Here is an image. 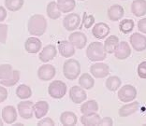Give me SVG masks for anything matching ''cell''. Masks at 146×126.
<instances>
[{"instance_id": "1", "label": "cell", "mask_w": 146, "mask_h": 126, "mask_svg": "<svg viewBox=\"0 0 146 126\" xmlns=\"http://www.w3.org/2000/svg\"><path fill=\"white\" fill-rule=\"evenodd\" d=\"M48 22L43 15L35 14L32 15L28 20L27 29L31 36H40L47 30Z\"/></svg>"}, {"instance_id": "2", "label": "cell", "mask_w": 146, "mask_h": 126, "mask_svg": "<svg viewBox=\"0 0 146 126\" xmlns=\"http://www.w3.org/2000/svg\"><path fill=\"white\" fill-rule=\"evenodd\" d=\"M86 56L91 62H101L107 57V52L102 43L92 42L86 49Z\"/></svg>"}, {"instance_id": "3", "label": "cell", "mask_w": 146, "mask_h": 126, "mask_svg": "<svg viewBox=\"0 0 146 126\" xmlns=\"http://www.w3.org/2000/svg\"><path fill=\"white\" fill-rule=\"evenodd\" d=\"M63 74L68 80H75L81 74V64L75 59H68L63 65Z\"/></svg>"}, {"instance_id": "4", "label": "cell", "mask_w": 146, "mask_h": 126, "mask_svg": "<svg viewBox=\"0 0 146 126\" xmlns=\"http://www.w3.org/2000/svg\"><path fill=\"white\" fill-rule=\"evenodd\" d=\"M68 92L67 84L62 80H52L48 87V94L54 99H61Z\"/></svg>"}, {"instance_id": "5", "label": "cell", "mask_w": 146, "mask_h": 126, "mask_svg": "<svg viewBox=\"0 0 146 126\" xmlns=\"http://www.w3.org/2000/svg\"><path fill=\"white\" fill-rule=\"evenodd\" d=\"M118 98L123 103H129L137 97V90L132 85H124L118 91Z\"/></svg>"}, {"instance_id": "6", "label": "cell", "mask_w": 146, "mask_h": 126, "mask_svg": "<svg viewBox=\"0 0 146 126\" xmlns=\"http://www.w3.org/2000/svg\"><path fill=\"white\" fill-rule=\"evenodd\" d=\"M19 116L25 120H29L34 116V103L32 101H22L17 106Z\"/></svg>"}, {"instance_id": "7", "label": "cell", "mask_w": 146, "mask_h": 126, "mask_svg": "<svg viewBox=\"0 0 146 126\" xmlns=\"http://www.w3.org/2000/svg\"><path fill=\"white\" fill-rule=\"evenodd\" d=\"M82 19L78 13H68L64 18L63 26L67 31H74L81 26Z\"/></svg>"}, {"instance_id": "8", "label": "cell", "mask_w": 146, "mask_h": 126, "mask_svg": "<svg viewBox=\"0 0 146 126\" xmlns=\"http://www.w3.org/2000/svg\"><path fill=\"white\" fill-rule=\"evenodd\" d=\"M90 73L96 79H104L110 74V67L107 64L98 62L90 66Z\"/></svg>"}, {"instance_id": "9", "label": "cell", "mask_w": 146, "mask_h": 126, "mask_svg": "<svg viewBox=\"0 0 146 126\" xmlns=\"http://www.w3.org/2000/svg\"><path fill=\"white\" fill-rule=\"evenodd\" d=\"M56 75V69L52 65L45 64L38 69V78L42 81L52 80Z\"/></svg>"}, {"instance_id": "10", "label": "cell", "mask_w": 146, "mask_h": 126, "mask_svg": "<svg viewBox=\"0 0 146 126\" xmlns=\"http://www.w3.org/2000/svg\"><path fill=\"white\" fill-rule=\"evenodd\" d=\"M86 98H87V94H86L84 89L82 88L81 86H72L69 90V99L74 104H81L86 100Z\"/></svg>"}, {"instance_id": "11", "label": "cell", "mask_w": 146, "mask_h": 126, "mask_svg": "<svg viewBox=\"0 0 146 126\" xmlns=\"http://www.w3.org/2000/svg\"><path fill=\"white\" fill-rule=\"evenodd\" d=\"M129 41L136 51H143L146 49V36L140 33H133L130 38Z\"/></svg>"}, {"instance_id": "12", "label": "cell", "mask_w": 146, "mask_h": 126, "mask_svg": "<svg viewBox=\"0 0 146 126\" xmlns=\"http://www.w3.org/2000/svg\"><path fill=\"white\" fill-rule=\"evenodd\" d=\"M114 56L118 60H125L131 55V47L127 41H119L114 51Z\"/></svg>"}, {"instance_id": "13", "label": "cell", "mask_w": 146, "mask_h": 126, "mask_svg": "<svg viewBox=\"0 0 146 126\" xmlns=\"http://www.w3.org/2000/svg\"><path fill=\"white\" fill-rule=\"evenodd\" d=\"M68 41L72 43L75 48L79 49H82L87 43V36L82 32H73L68 36Z\"/></svg>"}, {"instance_id": "14", "label": "cell", "mask_w": 146, "mask_h": 126, "mask_svg": "<svg viewBox=\"0 0 146 126\" xmlns=\"http://www.w3.org/2000/svg\"><path fill=\"white\" fill-rule=\"evenodd\" d=\"M18 112L13 106H7L2 109V120L7 124H13L17 121Z\"/></svg>"}, {"instance_id": "15", "label": "cell", "mask_w": 146, "mask_h": 126, "mask_svg": "<svg viewBox=\"0 0 146 126\" xmlns=\"http://www.w3.org/2000/svg\"><path fill=\"white\" fill-rule=\"evenodd\" d=\"M56 55H57L56 47L52 44H49L45 46L42 49V51L39 52L38 58L42 63H48L49 61H52V59H54Z\"/></svg>"}, {"instance_id": "16", "label": "cell", "mask_w": 146, "mask_h": 126, "mask_svg": "<svg viewBox=\"0 0 146 126\" xmlns=\"http://www.w3.org/2000/svg\"><path fill=\"white\" fill-rule=\"evenodd\" d=\"M41 40L36 36H30L25 42V49L28 53H38L41 49Z\"/></svg>"}, {"instance_id": "17", "label": "cell", "mask_w": 146, "mask_h": 126, "mask_svg": "<svg viewBox=\"0 0 146 126\" xmlns=\"http://www.w3.org/2000/svg\"><path fill=\"white\" fill-rule=\"evenodd\" d=\"M58 51L64 58H70L75 54V47L68 40H60L58 42Z\"/></svg>"}, {"instance_id": "18", "label": "cell", "mask_w": 146, "mask_h": 126, "mask_svg": "<svg viewBox=\"0 0 146 126\" xmlns=\"http://www.w3.org/2000/svg\"><path fill=\"white\" fill-rule=\"evenodd\" d=\"M110 26L105 22H98L92 28V34L98 39H103L110 34Z\"/></svg>"}, {"instance_id": "19", "label": "cell", "mask_w": 146, "mask_h": 126, "mask_svg": "<svg viewBox=\"0 0 146 126\" xmlns=\"http://www.w3.org/2000/svg\"><path fill=\"white\" fill-rule=\"evenodd\" d=\"M125 9L121 5L114 4L108 9V18L111 22H117L124 17Z\"/></svg>"}, {"instance_id": "20", "label": "cell", "mask_w": 146, "mask_h": 126, "mask_svg": "<svg viewBox=\"0 0 146 126\" xmlns=\"http://www.w3.org/2000/svg\"><path fill=\"white\" fill-rule=\"evenodd\" d=\"M140 108V103L135 101L133 103L129 102L128 104L124 105L119 108L118 114L122 118H127L128 116H130L132 114H134L135 112H137Z\"/></svg>"}, {"instance_id": "21", "label": "cell", "mask_w": 146, "mask_h": 126, "mask_svg": "<svg viewBox=\"0 0 146 126\" xmlns=\"http://www.w3.org/2000/svg\"><path fill=\"white\" fill-rule=\"evenodd\" d=\"M101 118L97 112H92L88 114H82L81 117V122L82 125L87 126H98L100 124Z\"/></svg>"}, {"instance_id": "22", "label": "cell", "mask_w": 146, "mask_h": 126, "mask_svg": "<svg viewBox=\"0 0 146 126\" xmlns=\"http://www.w3.org/2000/svg\"><path fill=\"white\" fill-rule=\"evenodd\" d=\"M131 12L136 17H142L146 14V0H133Z\"/></svg>"}, {"instance_id": "23", "label": "cell", "mask_w": 146, "mask_h": 126, "mask_svg": "<svg viewBox=\"0 0 146 126\" xmlns=\"http://www.w3.org/2000/svg\"><path fill=\"white\" fill-rule=\"evenodd\" d=\"M49 103L46 101H38L34 104V114L35 117L38 120L45 117L49 112Z\"/></svg>"}, {"instance_id": "24", "label": "cell", "mask_w": 146, "mask_h": 126, "mask_svg": "<svg viewBox=\"0 0 146 126\" xmlns=\"http://www.w3.org/2000/svg\"><path fill=\"white\" fill-rule=\"evenodd\" d=\"M60 122L64 126H74L77 124L78 118L74 112L64 111L60 115Z\"/></svg>"}, {"instance_id": "25", "label": "cell", "mask_w": 146, "mask_h": 126, "mask_svg": "<svg viewBox=\"0 0 146 126\" xmlns=\"http://www.w3.org/2000/svg\"><path fill=\"white\" fill-rule=\"evenodd\" d=\"M56 5L61 13H69L75 9L76 2L75 0H57Z\"/></svg>"}, {"instance_id": "26", "label": "cell", "mask_w": 146, "mask_h": 126, "mask_svg": "<svg viewBox=\"0 0 146 126\" xmlns=\"http://www.w3.org/2000/svg\"><path fill=\"white\" fill-rule=\"evenodd\" d=\"M79 86H81L84 90H91L95 86L94 78L89 73H84L79 78Z\"/></svg>"}, {"instance_id": "27", "label": "cell", "mask_w": 146, "mask_h": 126, "mask_svg": "<svg viewBox=\"0 0 146 126\" xmlns=\"http://www.w3.org/2000/svg\"><path fill=\"white\" fill-rule=\"evenodd\" d=\"M119 43V38L117 36H110L109 38H106V40L103 44V47L105 51L109 54H112L115 51Z\"/></svg>"}, {"instance_id": "28", "label": "cell", "mask_w": 146, "mask_h": 126, "mask_svg": "<svg viewBox=\"0 0 146 126\" xmlns=\"http://www.w3.org/2000/svg\"><path fill=\"white\" fill-rule=\"evenodd\" d=\"M121 85H122V80L117 76H111L105 81L106 88L111 92H116L121 87Z\"/></svg>"}, {"instance_id": "29", "label": "cell", "mask_w": 146, "mask_h": 126, "mask_svg": "<svg viewBox=\"0 0 146 126\" xmlns=\"http://www.w3.org/2000/svg\"><path fill=\"white\" fill-rule=\"evenodd\" d=\"M98 104L96 100H88L85 103L82 102L81 106V112L82 114H88L92 112H97L98 110Z\"/></svg>"}, {"instance_id": "30", "label": "cell", "mask_w": 146, "mask_h": 126, "mask_svg": "<svg viewBox=\"0 0 146 126\" xmlns=\"http://www.w3.org/2000/svg\"><path fill=\"white\" fill-rule=\"evenodd\" d=\"M16 95L22 100H25V99L30 98L32 96V90L29 86L25 84H21L16 88Z\"/></svg>"}, {"instance_id": "31", "label": "cell", "mask_w": 146, "mask_h": 126, "mask_svg": "<svg viewBox=\"0 0 146 126\" xmlns=\"http://www.w3.org/2000/svg\"><path fill=\"white\" fill-rule=\"evenodd\" d=\"M46 12H47L48 17L51 20H56L59 19L61 17L62 13L59 11V9H57V5H56L55 1H52L50 2L47 5V8H46Z\"/></svg>"}, {"instance_id": "32", "label": "cell", "mask_w": 146, "mask_h": 126, "mask_svg": "<svg viewBox=\"0 0 146 126\" xmlns=\"http://www.w3.org/2000/svg\"><path fill=\"white\" fill-rule=\"evenodd\" d=\"M20 72L18 70H13L11 76L7 79H2L0 80V84L5 86V87H12V86L16 85L20 80Z\"/></svg>"}, {"instance_id": "33", "label": "cell", "mask_w": 146, "mask_h": 126, "mask_svg": "<svg viewBox=\"0 0 146 126\" xmlns=\"http://www.w3.org/2000/svg\"><path fill=\"white\" fill-rule=\"evenodd\" d=\"M24 4L25 0H5V8L12 12L20 11Z\"/></svg>"}, {"instance_id": "34", "label": "cell", "mask_w": 146, "mask_h": 126, "mask_svg": "<svg viewBox=\"0 0 146 126\" xmlns=\"http://www.w3.org/2000/svg\"><path fill=\"white\" fill-rule=\"evenodd\" d=\"M134 21L130 19H124L119 24V29H120L121 33L123 34H129L134 29Z\"/></svg>"}, {"instance_id": "35", "label": "cell", "mask_w": 146, "mask_h": 126, "mask_svg": "<svg viewBox=\"0 0 146 126\" xmlns=\"http://www.w3.org/2000/svg\"><path fill=\"white\" fill-rule=\"evenodd\" d=\"M12 71H13V68L11 65H9V64L0 65V80L9 79L11 76Z\"/></svg>"}, {"instance_id": "36", "label": "cell", "mask_w": 146, "mask_h": 126, "mask_svg": "<svg viewBox=\"0 0 146 126\" xmlns=\"http://www.w3.org/2000/svg\"><path fill=\"white\" fill-rule=\"evenodd\" d=\"M81 22H82V25L84 26L85 29L91 28L95 22V17L91 14H87L86 12H84Z\"/></svg>"}, {"instance_id": "37", "label": "cell", "mask_w": 146, "mask_h": 126, "mask_svg": "<svg viewBox=\"0 0 146 126\" xmlns=\"http://www.w3.org/2000/svg\"><path fill=\"white\" fill-rule=\"evenodd\" d=\"M8 28L9 26L5 24H0V43L5 44L8 38Z\"/></svg>"}, {"instance_id": "38", "label": "cell", "mask_w": 146, "mask_h": 126, "mask_svg": "<svg viewBox=\"0 0 146 126\" xmlns=\"http://www.w3.org/2000/svg\"><path fill=\"white\" fill-rule=\"evenodd\" d=\"M138 75L141 79H146V61L141 62L138 66Z\"/></svg>"}, {"instance_id": "39", "label": "cell", "mask_w": 146, "mask_h": 126, "mask_svg": "<svg viewBox=\"0 0 146 126\" xmlns=\"http://www.w3.org/2000/svg\"><path fill=\"white\" fill-rule=\"evenodd\" d=\"M38 126H54V121L52 120L51 118H44L40 119V121L38 122Z\"/></svg>"}, {"instance_id": "40", "label": "cell", "mask_w": 146, "mask_h": 126, "mask_svg": "<svg viewBox=\"0 0 146 126\" xmlns=\"http://www.w3.org/2000/svg\"><path fill=\"white\" fill-rule=\"evenodd\" d=\"M7 98H8V91L5 88V86L0 85V104L6 101Z\"/></svg>"}, {"instance_id": "41", "label": "cell", "mask_w": 146, "mask_h": 126, "mask_svg": "<svg viewBox=\"0 0 146 126\" xmlns=\"http://www.w3.org/2000/svg\"><path fill=\"white\" fill-rule=\"evenodd\" d=\"M138 29L143 34H146V18H142L138 22Z\"/></svg>"}, {"instance_id": "42", "label": "cell", "mask_w": 146, "mask_h": 126, "mask_svg": "<svg viewBox=\"0 0 146 126\" xmlns=\"http://www.w3.org/2000/svg\"><path fill=\"white\" fill-rule=\"evenodd\" d=\"M112 124H113V121H112L111 118L104 117L103 119H101L100 124H99V125H109V126H111Z\"/></svg>"}, {"instance_id": "43", "label": "cell", "mask_w": 146, "mask_h": 126, "mask_svg": "<svg viewBox=\"0 0 146 126\" xmlns=\"http://www.w3.org/2000/svg\"><path fill=\"white\" fill-rule=\"evenodd\" d=\"M7 15H8V13H7L6 8H4L3 6H0V22L5 21L7 18Z\"/></svg>"}, {"instance_id": "44", "label": "cell", "mask_w": 146, "mask_h": 126, "mask_svg": "<svg viewBox=\"0 0 146 126\" xmlns=\"http://www.w3.org/2000/svg\"><path fill=\"white\" fill-rule=\"evenodd\" d=\"M23 125H24L23 123H15V122L13 123V126H23Z\"/></svg>"}, {"instance_id": "45", "label": "cell", "mask_w": 146, "mask_h": 126, "mask_svg": "<svg viewBox=\"0 0 146 126\" xmlns=\"http://www.w3.org/2000/svg\"><path fill=\"white\" fill-rule=\"evenodd\" d=\"M3 124H4V121H3V120L1 118H0V126H2Z\"/></svg>"}, {"instance_id": "46", "label": "cell", "mask_w": 146, "mask_h": 126, "mask_svg": "<svg viewBox=\"0 0 146 126\" xmlns=\"http://www.w3.org/2000/svg\"><path fill=\"white\" fill-rule=\"evenodd\" d=\"M79 1H84V0H79Z\"/></svg>"}, {"instance_id": "47", "label": "cell", "mask_w": 146, "mask_h": 126, "mask_svg": "<svg viewBox=\"0 0 146 126\" xmlns=\"http://www.w3.org/2000/svg\"><path fill=\"white\" fill-rule=\"evenodd\" d=\"M123 1H125V0H123Z\"/></svg>"}]
</instances>
